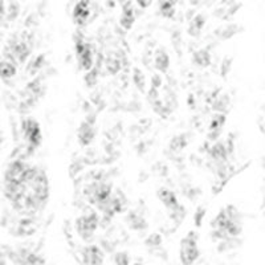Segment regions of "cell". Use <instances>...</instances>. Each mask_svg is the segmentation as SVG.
<instances>
[{
  "label": "cell",
  "instance_id": "obj_2",
  "mask_svg": "<svg viewBox=\"0 0 265 265\" xmlns=\"http://www.w3.org/2000/svg\"><path fill=\"white\" fill-rule=\"evenodd\" d=\"M199 257V247H197V235L193 231L187 233L180 243V260L183 265H192Z\"/></svg>",
  "mask_w": 265,
  "mask_h": 265
},
{
  "label": "cell",
  "instance_id": "obj_10",
  "mask_svg": "<svg viewBox=\"0 0 265 265\" xmlns=\"http://www.w3.org/2000/svg\"><path fill=\"white\" fill-rule=\"evenodd\" d=\"M154 67L159 71V72L165 73L170 67V57L167 52L163 49H158L155 52V57H154Z\"/></svg>",
  "mask_w": 265,
  "mask_h": 265
},
{
  "label": "cell",
  "instance_id": "obj_6",
  "mask_svg": "<svg viewBox=\"0 0 265 265\" xmlns=\"http://www.w3.org/2000/svg\"><path fill=\"white\" fill-rule=\"evenodd\" d=\"M83 261L85 265H102L104 264V252L97 245H89L84 248Z\"/></svg>",
  "mask_w": 265,
  "mask_h": 265
},
{
  "label": "cell",
  "instance_id": "obj_20",
  "mask_svg": "<svg viewBox=\"0 0 265 265\" xmlns=\"http://www.w3.org/2000/svg\"><path fill=\"white\" fill-rule=\"evenodd\" d=\"M134 83L136 85L138 86V89L141 92H144L145 90V75L144 73H141V71L138 68H136V72H134Z\"/></svg>",
  "mask_w": 265,
  "mask_h": 265
},
{
  "label": "cell",
  "instance_id": "obj_21",
  "mask_svg": "<svg viewBox=\"0 0 265 265\" xmlns=\"http://www.w3.org/2000/svg\"><path fill=\"white\" fill-rule=\"evenodd\" d=\"M130 258L126 252H118L114 256V265H129Z\"/></svg>",
  "mask_w": 265,
  "mask_h": 265
},
{
  "label": "cell",
  "instance_id": "obj_13",
  "mask_svg": "<svg viewBox=\"0 0 265 265\" xmlns=\"http://www.w3.org/2000/svg\"><path fill=\"white\" fill-rule=\"evenodd\" d=\"M16 75V65L11 61H0V77L2 79H12Z\"/></svg>",
  "mask_w": 265,
  "mask_h": 265
},
{
  "label": "cell",
  "instance_id": "obj_1",
  "mask_svg": "<svg viewBox=\"0 0 265 265\" xmlns=\"http://www.w3.org/2000/svg\"><path fill=\"white\" fill-rule=\"evenodd\" d=\"M98 224H100L98 215L93 210H86L83 215L77 219L76 228H77V232L84 240H89L90 237L93 236V233L96 232Z\"/></svg>",
  "mask_w": 265,
  "mask_h": 265
},
{
  "label": "cell",
  "instance_id": "obj_14",
  "mask_svg": "<svg viewBox=\"0 0 265 265\" xmlns=\"http://www.w3.org/2000/svg\"><path fill=\"white\" fill-rule=\"evenodd\" d=\"M19 262L22 265H43L44 260L35 253H23L19 257Z\"/></svg>",
  "mask_w": 265,
  "mask_h": 265
},
{
  "label": "cell",
  "instance_id": "obj_18",
  "mask_svg": "<svg viewBox=\"0 0 265 265\" xmlns=\"http://www.w3.org/2000/svg\"><path fill=\"white\" fill-rule=\"evenodd\" d=\"M226 154H227L226 147L223 146V145L218 144V145H215V146L212 147L211 155L215 158L216 161H220V159H226V157H227Z\"/></svg>",
  "mask_w": 265,
  "mask_h": 265
},
{
  "label": "cell",
  "instance_id": "obj_19",
  "mask_svg": "<svg viewBox=\"0 0 265 265\" xmlns=\"http://www.w3.org/2000/svg\"><path fill=\"white\" fill-rule=\"evenodd\" d=\"M161 11L162 14H163V16H166V18H172L174 14H175V7H174V4H172L171 2L165 0V2H162L161 4Z\"/></svg>",
  "mask_w": 265,
  "mask_h": 265
},
{
  "label": "cell",
  "instance_id": "obj_23",
  "mask_svg": "<svg viewBox=\"0 0 265 265\" xmlns=\"http://www.w3.org/2000/svg\"><path fill=\"white\" fill-rule=\"evenodd\" d=\"M162 243V237L161 235H158V233H153L149 236V239L146 240L147 245H150V247H157L159 244Z\"/></svg>",
  "mask_w": 265,
  "mask_h": 265
},
{
  "label": "cell",
  "instance_id": "obj_24",
  "mask_svg": "<svg viewBox=\"0 0 265 265\" xmlns=\"http://www.w3.org/2000/svg\"><path fill=\"white\" fill-rule=\"evenodd\" d=\"M85 80H86V84H88V85L93 86L97 81V72L96 71H94V69H90L89 73H88V76L85 77Z\"/></svg>",
  "mask_w": 265,
  "mask_h": 265
},
{
  "label": "cell",
  "instance_id": "obj_11",
  "mask_svg": "<svg viewBox=\"0 0 265 265\" xmlns=\"http://www.w3.org/2000/svg\"><path fill=\"white\" fill-rule=\"evenodd\" d=\"M94 138V129L89 122H84L79 129V140L83 145H89Z\"/></svg>",
  "mask_w": 265,
  "mask_h": 265
},
{
  "label": "cell",
  "instance_id": "obj_3",
  "mask_svg": "<svg viewBox=\"0 0 265 265\" xmlns=\"http://www.w3.org/2000/svg\"><path fill=\"white\" fill-rule=\"evenodd\" d=\"M85 195L92 205H101L111 195V186L105 183H93L85 190Z\"/></svg>",
  "mask_w": 265,
  "mask_h": 265
},
{
  "label": "cell",
  "instance_id": "obj_15",
  "mask_svg": "<svg viewBox=\"0 0 265 265\" xmlns=\"http://www.w3.org/2000/svg\"><path fill=\"white\" fill-rule=\"evenodd\" d=\"M193 57H195V62H196L199 67H208V65L211 64V56L208 53L207 50H197L196 53L193 54Z\"/></svg>",
  "mask_w": 265,
  "mask_h": 265
},
{
  "label": "cell",
  "instance_id": "obj_9",
  "mask_svg": "<svg viewBox=\"0 0 265 265\" xmlns=\"http://www.w3.org/2000/svg\"><path fill=\"white\" fill-rule=\"evenodd\" d=\"M224 122H226V115L224 114H218L214 115L211 123H210V127H208V138L210 140H216L222 131V127L224 126Z\"/></svg>",
  "mask_w": 265,
  "mask_h": 265
},
{
  "label": "cell",
  "instance_id": "obj_8",
  "mask_svg": "<svg viewBox=\"0 0 265 265\" xmlns=\"http://www.w3.org/2000/svg\"><path fill=\"white\" fill-rule=\"evenodd\" d=\"M158 197H159V201L167 207L169 211L172 212L174 210H176V208L179 207L175 193L172 192L171 190H169V188H161V190L158 191Z\"/></svg>",
  "mask_w": 265,
  "mask_h": 265
},
{
  "label": "cell",
  "instance_id": "obj_26",
  "mask_svg": "<svg viewBox=\"0 0 265 265\" xmlns=\"http://www.w3.org/2000/svg\"><path fill=\"white\" fill-rule=\"evenodd\" d=\"M134 265H144V264H142V262H136Z\"/></svg>",
  "mask_w": 265,
  "mask_h": 265
},
{
  "label": "cell",
  "instance_id": "obj_25",
  "mask_svg": "<svg viewBox=\"0 0 265 265\" xmlns=\"http://www.w3.org/2000/svg\"><path fill=\"white\" fill-rule=\"evenodd\" d=\"M151 2H153V0H137V3L140 4V6L142 8L149 7V6H150V4H151Z\"/></svg>",
  "mask_w": 265,
  "mask_h": 265
},
{
  "label": "cell",
  "instance_id": "obj_4",
  "mask_svg": "<svg viewBox=\"0 0 265 265\" xmlns=\"http://www.w3.org/2000/svg\"><path fill=\"white\" fill-rule=\"evenodd\" d=\"M76 54H77V60H79V67L83 71L93 69V52L92 48L85 41H77L76 44Z\"/></svg>",
  "mask_w": 265,
  "mask_h": 265
},
{
  "label": "cell",
  "instance_id": "obj_7",
  "mask_svg": "<svg viewBox=\"0 0 265 265\" xmlns=\"http://www.w3.org/2000/svg\"><path fill=\"white\" fill-rule=\"evenodd\" d=\"M90 18V6L89 0H80L76 4L75 10H73V20L77 25H85L89 22Z\"/></svg>",
  "mask_w": 265,
  "mask_h": 265
},
{
  "label": "cell",
  "instance_id": "obj_17",
  "mask_svg": "<svg viewBox=\"0 0 265 265\" xmlns=\"http://www.w3.org/2000/svg\"><path fill=\"white\" fill-rule=\"evenodd\" d=\"M127 220H129L130 226H131L134 229H144L145 227H146V223H145L144 219L140 218V216H137L136 214H130Z\"/></svg>",
  "mask_w": 265,
  "mask_h": 265
},
{
  "label": "cell",
  "instance_id": "obj_22",
  "mask_svg": "<svg viewBox=\"0 0 265 265\" xmlns=\"http://www.w3.org/2000/svg\"><path fill=\"white\" fill-rule=\"evenodd\" d=\"M106 68L109 69V73H117L121 68V65H119V61L115 60V58H109L108 60V65H106Z\"/></svg>",
  "mask_w": 265,
  "mask_h": 265
},
{
  "label": "cell",
  "instance_id": "obj_5",
  "mask_svg": "<svg viewBox=\"0 0 265 265\" xmlns=\"http://www.w3.org/2000/svg\"><path fill=\"white\" fill-rule=\"evenodd\" d=\"M23 132H24L25 140L28 141L29 146L32 149L41 144V130H40V125L35 119L28 118L23 122Z\"/></svg>",
  "mask_w": 265,
  "mask_h": 265
},
{
  "label": "cell",
  "instance_id": "obj_12",
  "mask_svg": "<svg viewBox=\"0 0 265 265\" xmlns=\"http://www.w3.org/2000/svg\"><path fill=\"white\" fill-rule=\"evenodd\" d=\"M132 23H134V11L132 7L130 6V3H127L126 6H123V11H122V18H121V25L125 29L131 28Z\"/></svg>",
  "mask_w": 265,
  "mask_h": 265
},
{
  "label": "cell",
  "instance_id": "obj_16",
  "mask_svg": "<svg viewBox=\"0 0 265 265\" xmlns=\"http://www.w3.org/2000/svg\"><path fill=\"white\" fill-rule=\"evenodd\" d=\"M203 25H205V18L199 15L196 18L193 19V22L190 24V28H188V33L192 35V36H196L197 33L201 32V29L203 28Z\"/></svg>",
  "mask_w": 265,
  "mask_h": 265
}]
</instances>
